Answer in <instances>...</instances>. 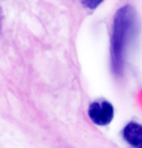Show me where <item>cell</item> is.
Returning <instances> with one entry per match:
<instances>
[{
  "label": "cell",
  "mask_w": 142,
  "mask_h": 148,
  "mask_svg": "<svg viewBox=\"0 0 142 148\" xmlns=\"http://www.w3.org/2000/svg\"><path fill=\"white\" fill-rule=\"evenodd\" d=\"M137 16L130 5H125L114 16L110 42L111 70L116 77L124 76L127 49L138 30Z\"/></svg>",
  "instance_id": "obj_1"
},
{
  "label": "cell",
  "mask_w": 142,
  "mask_h": 148,
  "mask_svg": "<svg viewBox=\"0 0 142 148\" xmlns=\"http://www.w3.org/2000/svg\"><path fill=\"white\" fill-rule=\"evenodd\" d=\"M88 114L94 124L98 126H106L113 120L114 108L108 101L98 100L90 105Z\"/></svg>",
  "instance_id": "obj_2"
},
{
  "label": "cell",
  "mask_w": 142,
  "mask_h": 148,
  "mask_svg": "<svg viewBox=\"0 0 142 148\" xmlns=\"http://www.w3.org/2000/svg\"><path fill=\"white\" fill-rule=\"evenodd\" d=\"M124 139L132 148H142V125L137 122H130L122 132Z\"/></svg>",
  "instance_id": "obj_3"
},
{
  "label": "cell",
  "mask_w": 142,
  "mask_h": 148,
  "mask_svg": "<svg viewBox=\"0 0 142 148\" xmlns=\"http://www.w3.org/2000/svg\"><path fill=\"white\" fill-rule=\"evenodd\" d=\"M104 0H82L83 6L88 8V9L94 10L99 6Z\"/></svg>",
  "instance_id": "obj_4"
}]
</instances>
